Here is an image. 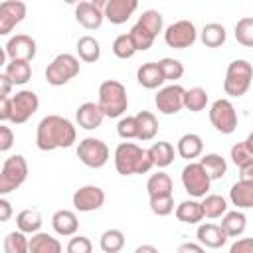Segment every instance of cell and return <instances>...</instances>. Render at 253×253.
Returning <instances> with one entry per match:
<instances>
[{
  "label": "cell",
  "mask_w": 253,
  "mask_h": 253,
  "mask_svg": "<svg viewBox=\"0 0 253 253\" xmlns=\"http://www.w3.org/2000/svg\"><path fill=\"white\" fill-rule=\"evenodd\" d=\"M160 65V71H162V77L164 81H172L176 83L182 75H184V63L180 59H174V57H162L158 61Z\"/></svg>",
  "instance_id": "60d3db41"
},
{
  "label": "cell",
  "mask_w": 253,
  "mask_h": 253,
  "mask_svg": "<svg viewBox=\"0 0 253 253\" xmlns=\"http://www.w3.org/2000/svg\"><path fill=\"white\" fill-rule=\"evenodd\" d=\"M229 253H253V239L251 237H241L231 243Z\"/></svg>",
  "instance_id": "681fc988"
},
{
  "label": "cell",
  "mask_w": 253,
  "mask_h": 253,
  "mask_svg": "<svg viewBox=\"0 0 253 253\" xmlns=\"http://www.w3.org/2000/svg\"><path fill=\"white\" fill-rule=\"evenodd\" d=\"M206 105H208V91L204 87H192L184 91V109L192 113H200L206 109Z\"/></svg>",
  "instance_id": "74e56055"
},
{
  "label": "cell",
  "mask_w": 253,
  "mask_h": 253,
  "mask_svg": "<svg viewBox=\"0 0 253 253\" xmlns=\"http://www.w3.org/2000/svg\"><path fill=\"white\" fill-rule=\"evenodd\" d=\"M117 132L125 140L136 138V121H134V117H128V115L126 117H121L119 123H117Z\"/></svg>",
  "instance_id": "bcb514c9"
},
{
  "label": "cell",
  "mask_w": 253,
  "mask_h": 253,
  "mask_svg": "<svg viewBox=\"0 0 253 253\" xmlns=\"http://www.w3.org/2000/svg\"><path fill=\"white\" fill-rule=\"evenodd\" d=\"M200 40H202V43H204L206 47H219V45L225 43V40H227V32H225V28H223L221 24H217V22H210V24H206V26L202 28V32H200Z\"/></svg>",
  "instance_id": "1f68e13d"
},
{
  "label": "cell",
  "mask_w": 253,
  "mask_h": 253,
  "mask_svg": "<svg viewBox=\"0 0 253 253\" xmlns=\"http://www.w3.org/2000/svg\"><path fill=\"white\" fill-rule=\"evenodd\" d=\"M79 57H75L73 53H59L51 59V63H47L45 67V81L53 87H61L65 83H69L73 77L79 75Z\"/></svg>",
  "instance_id": "8992f818"
},
{
  "label": "cell",
  "mask_w": 253,
  "mask_h": 253,
  "mask_svg": "<svg viewBox=\"0 0 253 253\" xmlns=\"http://www.w3.org/2000/svg\"><path fill=\"white\" fill-rule=\"evenodd\" d=\"M97 105L101 107L103 115L109 119H119L125 115L128 109V97H126V87L117 81V79H107L99 85V101Z\"/></svg>",
  "instance_id": "3957f363"
},
{
  "label": "cell",
  "mask_w": 253,
  "mask_h": 253,
  "mask_svg": "<svg viewBox=\"0 0 253 253\" xmlns=\"http://www.w3.org/2000/svg\"><path fill=\"white\" fill-rule=\"evenodd\" d=\"M184 87L178 83H170L166 87H160L156 97H154V105L162 115H176L184 109Z\"/></svg>",
  "instance_id": "7c38bea8"
},
{
  "label": "cell",
  "mask_w": 253,
  "mask_h": 253,
  "mask_svg": "<svg viewBox=\"0 0 253 253\" xmlns=\"http://www.w3.org/2000/svg\"><path fill=\"white\" fill-rule=\"evenodd\" d=\"M67 253H93V243L85 235H73L65 247Z\"/></svg>",
  "instance_id": "7dc6e473"
},
{
  "label": "cell",
  "mask_w": 253,
  "mask_h": 253,
  "mask_svg": "<svg viewBox=\"0 0 253 253\" xmlns=\"http://www.w3.org/2000/svg\"><path fill=\"white\" fill-rule=\"evenodd\" d=\"M28 253H61V243L57 237L43 233V231H38L30 237Z\"/></svg>",
  "instance_id": "cb8c5ba5"
},
{
  "label": "cell",
  "mask_w": 253,
  "mask_h": 253,
  "mask_svg": "<svg viewBox=\"0 0 253 253\" xmlns=\"http://www.w3.org/2000/svg\"><path fill=\"white\" fill-rule=\"evenodd\" d=\"M140 28H144L148 34H152L154 38L164 30V20H162V14L158 10H144L140 16H138V22H136Z\"/></svg>",
  "instance_id": "f35d334b"
},
{
  "label": "cell",
  "mask_w": 253,
  "mask_h": 253,
  "mask_svg": "<svg viewBox=\"0 0 253 253\" xmlns=\"http://www.w3.org/2000/svg\"><path fill=\"white\" fill-rule=\"evenodd\" d=\"M229 200L237 210H249L253 208V182H243L237 180L229 188Z\"/></svg>",
  "instance_id": "603a6c76"
},
{
  "label": "cell",
  "mask_w": 253,
  "mask_h": 253,
  "mask_svg": "<svg viewBox=\"0 0 253 253\" xmlns=\"http://www.w3.org/2000/svg\"><path fill=\"white\" fill-rule=\"evenodd\" d=\"M219 227L223 229V233H225L227 237H239V235L245 231V227H247V217H245V213L239 211V210H235V211H225V213L221 215Z\"/></svg>",
  "instance_id": "f1b7e54d"
},
{
  "label": "cell",
  "mask_w": 253,
  "mask_h": 253,
  "mask_svg": "<svg viewBox=\"0 0 253 253\" xmlns=\"http://www.w3.org/2000/svg\"><path fill=\"white\" fill-rule=\"evenodd\" d=\"M196 40H198V30L190 20H178L164 30V42L168 47H174V49L192 47Z\"/></svg>",
  "instance_id": "30bf717a"
},
{
  "label": "cell",
  "mask_w": 253,
  "mask_h": 253,
  "mask_svg": "<svg viewBox=\"0 0 253 253\" xmlns=\"http://www.w3.org/2000/svg\"><path fill=\"white\" fill-rule=\"evenodd\" d=\"M196 237L202 247H210V249H219L227 241V235L217 223H200L196 229Z\"/></svg>",
  "instance_id": "ac0fdd59"
},
{
  "label": "cell",
  "mask_w": 253,
  "mask_h": 253,
  "mask_svg": "<svg viewBox=\"0 0 253 253\" xmlns=\"http://www.w3.org/2000/svg\"><path fill=\"white\" fill-rule=\"evenodd\" d=\"M148 158L152 162V168H166L174 162V146L168 142V140H158L154 142L148 150Z\"/></svg>",
  "instance_id": "d4e9b609"
},
{
  "label": "cell",
  "mask_w": 253,
  "mask_h": 253,
  "mask_svg": "<svg viewBox=\"0 0 253 253\" xmlns=\"http://www.w3.org/2000/svg\"><path fill=\"white\" fill-rule=\"evenodd\" d=\"M229 158L237 168L253 164V134H249L241 142H235L229 150Z\"/></svg>",
  "instance_id": "4dcf8cb0"
},
{
  "label": "cell",
  "mask_w": 253,
  "mask_h": 253,
  "mask_svg": "<svg viewBox=\"0 0 253 253\" xmlns=\"http://www.w3.org/2000/svg\"><path fill=\"white\" fill-rule=\"evenodd\" d=\"M150 210L154 215L164 217L170 215L174 211V196L172 194H164V196H152L150 198Z\"/></svg>",
  "instance_id": "f6af8a7d"
},
{
  "label": "cell",
  "mask_w": 253,
  "mask_h": 253,
  "mask_svg": "<svg viewBox=\"0 0 253 253\" xmlns=\"http://www.w3.org/2000/svg\"><path fill=\"white\" fill-rule=\"evenodd\" d=\"M28 243H30V237L18 229L6 233L4 237V253H28Z\"/></svg>",
  "instance_id": "ab89813d"
},
{
  "label": "cell",
  "mask_w": 253,
  "mask_h": 253,
  "mask_svg": "<svg viewBox=\"0 0 253 253\" xmlns=\"http://www.w3.org/2000/svg\"><path fill=\"white\" fill-rule=\"evenodd\" d=\"M28 160L22 154H12L0 168V196H8L28 180Z\"/></svg>",
  "instance_id": "5b68a950"
},
{
  "label": "cell",
  "mask_w": 253,
  "mask_h": 253,
  "mask_svg": "<svg viewBox=\"0 0 253 253\" xmlns=\"http://www.w3.org/2000/svg\"><path fill=\"white\" fill-rule=\"evenodd\" d=\"M172 188H174L172 178H170L166 172H162V170H158L156 174H152V176L146 180V192H148V198H152V196L172 194Z\"/></svg>",
  "instance_id": "d590c367"
},
{
  "label": "cell",
  "mask_w": 253,
  "mask_h": 253,
  "mask_svg": "<svg viewBox=\"0 0 253 253\" xmlns=\"http://www.w3.org/2000/svg\"><path fill=\"white\" fill-rule=\"evenodd\" d=\"M125 233L121 229H107L101 233V239H99V247L103 253H119L123 247H125Z\"/></svg>",
  "instance_id": "8d00e7d4"
},
{
  "label": "cell",
  "mask_w": 253,
  "mask_h": 253,
  "mask_svg": "<svg viewBox=\"0 0 253 253\" xmlns=\"http://www.w3.org/2000/svg\"><path fill=\"white\" fill-rule=\"evenodd\" d=\"M77 55L85 63H95L101 57V43L93 36H81L77 40Z\"/></svg>",
  "instance_id": "d6a6232c"
},
{
  "label": "cell",
  "mask_w": 253,
  "mask_h": 253,
  "mask_svg": "<svg viewBox=\"0 0 253 253\" xmlns=\"http://www.w3.org/2000/svg\"><path fill=\"white\" fill-rule=\"evenodd\" d=\"M12 144H14V132H12V128L10 126H4L0 123V152L10 150Z\"/></svg>",
  "instance_id": "c3c4849f"
},
{
  "label": "cell",
  "mask_w": 253,
  "mask_h": 253,
  "mask_svg": "<svg viewBox=\"0 0 253 253\" xmlns=\"http://www.w3.org/2000/svg\"><path fill=\"white\" fill-rule=\"evenodd\" d=\"M138 8L136 0H107L105 8H103V18H107L111 24H125L134 10Z\"/></svg>",
  "instance_id": "2e32d148"
},
{
  "label": "cell",
  "mask_w": 253,
  "mask_h": 253,
  "mask_svg": "<svg viewBox=\"0 0 253 253\" xmlns=\"http://www.w3.org/2000/svg\"><path fill=\"white\" fill-rule=\"evenodd\" d=\"M42 223H43L42 213H40L38 210H32V208L22 210V211H18V215H16V227H18V231H22V233H26V235L38 233V231L42 229Z\"/></svg>",
  "instance_id": "83f0119b"
},
{
  "label": "cell",
  "mask_w": 253,
  "mask_h": 253,
  "mask_svg": "<svg viewBox=\"0 0 253 253\" xmlns=\"http://www.w3.org/2000/svg\"><path fill=\"white\" fill-rule=\"evenodd\" d=\"M12 89H14L12 81H10L4 73H0V97H8V95L12 93Z\"/></svg>",
  "instance_id": "db71d44e"
},
{
  "label": "cell",
  "mask_w": 253,
  "mask_h": 253,
  "mask_svg": "<svg viewBox=\"0 0 253 253\" xmlns=\"http://www.w3.org/2000/svg\"><path fill=\"white\" fill-rule=\"evenodd\" d=\"M26 12L28 8L22 0L0 2V36H8L20 22H24Z\"/></svg>",
  "instance_id": "9a60e30c"
},
{
  "label": "cell",
  "mask_w": 253,
  "mask_h": 253,
  "mask_svg": "<svg viewBox=\"0 0 253 253\" xmlns=\"http://www.w3.org/2000/svg\"><path fill=\"white\" fill-rule=\"evenodd\" d=\"M136 81L144 87V89H158L164 83L162 71L158 61H146L136 69Z\"/></svg>",
  "instance_id": "44dd1931"
},
{
  "label": "cell",
  "mask_w": 253,
  "mask_h": 253,
  "mask_svg": "<svg viewBox=\"0 0 253 253\" xmlns=\"http://www.w3.org/2000/svg\"><path fill=\"white\" fill-rule=\"evenodd\" d=\"M176 152H178L182 158H186V160L192 162L194 158H198V156L204 152V140H202V136L196 134V132H186V134H182V136L178 138Z\"/></svg>",
  "instance_id": "7402d4cb"
},
{
  "label": "cell",
  "mask_w": 253,
  "mask_h": 253,
  "mask_svg": "<svg viewBox=\"0 0 253 253\" xmlns=\"http://www.w3.org/2000/svg\"><path fill=\"white\" fill-rule=\"evenodd\" d=\"M51 227L61 237H73L77 233V229H79L77 213L71 211V210H57L51 215Z\"/></svg>",
  "instance_id": "ffe728a7"
},
{
  "label": "cell",
  "mask_w": 253,
  "mask_h": 253,
  "mask_svg": "<svg viewBox=\"0 0 253 253\" xmlns=\"http://www.w3.org/2000/svg\"><path fill=\"white\" fill-rule=\"evenodd\" d=\"M174 213L178 217V221L182 223H200L204 219V211H202V204L198 200H184L174 208Z\"/></svg>",
  "instance_id": "4316f807"
},
{
  "label": "cell",
  "mask_w": 253,
  "mask_h": 253,
  "mask_svg": "<svg viewBox=\"0 0 253 253\" xmlns=\"http://www.w3.org/2000/svg\"><path fill=\"white\" fill-rule=\"evenodd\" d=\"M134 121H136V138L146 142V140H152L158 132V121L156 117L150 113V111H140L134 115Z\"/></svg>",
  "instance_id": "484cf974"
},
{
  "label": "cell",
  "mask_w": 253,
  "mask_h": 253,
  "mask_svg": "<svg viewBox=\"0 0 253 253\" xmlns=\"http://www.w3.org/2000/svg\"><path fill=\"white\" fill-rule=\"evenodd\" d=\"M111 49H113V53H115L119 59H130V57L136 53L134 43H132V40H130L128 34H121V36H117V38L113 40Z\"/></svg>",
  "instance_id": "b9f144b4"
},
{
  "label": "cell",
  "mask_w": 253,
  "mask_h": 253,
  "mask_svg": "<svg viewBox=\"0 0 253 253\" xmlns=\"http://www.w3.org/2000/svg\"><path fill=\"white\" fill-rule=\"evenodd\" d=\"M75 121H77V125H79L81 128H85V130H95V128H99V126L103 125L105 115H103V111H101V107H99L97 103L87 101V103H81V105L77 107V111H75Z\"/></svg>",
  "instance_id": "e0dca14e"
},
{
  "label": "cell",
  "mask_w": 253,
  "mask_h": 253,
  "mask_svg": "<svg viewBox=\"0 0 253 253\" xmlns=\"http://www.w3.org/2000/svg\"><path fill=\"white\" fill-rule=\"evenodd\" d=\"M176 253H206V247H202L200 243H192V241H184L178 245Z\"/></svg>",
  "instance_id": "816d5d0a"
},
{
  "label": "cell",
  "mask_w": 253,
  "mask_h": 253,
  "mask_svg": "<svg viewBox=\"0 0 253 253\" xmlns=\"http://www.w3.org/2000/svg\"><path fill=\"white\" fill-rule=\"evenodd\" d=\"M4 75L12 81V85H26L32 79V65L28 61H8Z\"/></svg>",
  "instance_id": "836d02e7"
},
{
  "label": "cell",
  "mask_w": 253,
  "mask_h": 253,
  "mask_svg": "<svg viewBox=\"0 0 253 253\" xmlns=\"http://www.w3.org/2000/svg\"><path fill=\"white\" fill-rule=\"evenodd\" d=\"M71 202H73V208L77 211H83V213L95 211V210L103 208V204H105V192H103V188H99L95 184H87V186H81L79 190L73 192Z\"/></svg>",
  "instance_id": "5bb4252c"
},
{
  "label": "cell",
  "mask_w": 253,
  "mask_h": 253,
  "mask_svg": "<svg viewBox=\"0 0 253 253\" xmlns=\"http://www.w3.org/2000/svg\"><path fill=\"white\" fill-rule=\"evenodd\" d=\"M40 109V97L32 89H22L10 97V123L24 125Z\"/></svg>",
  "instance_id": "ba28073f"
},
{
  "label": "cell",
  "mask_w": 253,
  "mask_h": 253,
  "mask_svg": "<svg viewBox=\"0 0 253 253\" xmlns=\"http://www.w3.org/2000/svg\"><path fill=\"white\" fill-rule=\"evenodd\" d=\"M134 253H160V251L154 245H150V243H142V245H138L134 249Z\"/></svg>",
  "instance_id": "9f6ffc18"
},
{
  "label": "cell",
  "mask_w": 253,
  "mask_h": 253,
  "mask_svg": "<svg viewBox=\"0 0 253 253\" xmlns=\"http://www.w3.org/2000/svg\"><path fill=\"white\" fill-rule=\"evenodd\" d=\"M180 180H182L184 190H186L192 198H204V196L210 192L211 180L208 178V174L204 172V168L200 166V162H188V164L182 168Z\"/></svg>",
  "instance_id": "8fae6325"
},
{
  "label": "cell",
  "mask_w": 253,
  "mask_h": 253,
  "mask_svg": "<svg viewBox=\"0 0 253 253\" xmlns=\"http://www.w3.org/2000/svg\"><path fill=\"white\" fill-rule=\"evenodd\" d=\"M77 138L73 123L61 115H47L38 123L36 128V146L43 152L57 148H69Z\"/></svg>",
  "instance_id": "6da1fadb"
},
{
  "label": "cell",
  "mask_w": 253,
  "mask_h": 253,
  "mask_svg": "<svg viewBox=\"0 0 253 253\" xmlns=\"http://www.w3.org/2000/svg\"><path fill=\"white\" fill-rule=\"evenodd\" d=\"M115 170L121 176H132V174H146L152 168V162L148 158V152L138 146L136 142H121L115 148Z\"/></svg>",
  "instance_id": "7a4b0ae2"
},
{
  "label": "cell",
  "mask_w": 253,
  "mask_h": 253,
  "mask_svg": "<svg viewBox=\"0 0 253 253\" xmlns=\"http://www.w3.org/2000/svg\"><path fill=\"white\" fill-rule=\"evenodd\" d=\"M251 79H253V67L247 59H233L227 69H225V77H223V91L229 97H243L249 87H251Z\"/></svg>",
  "instance_id": "277c9868"
},
{
  "label": "cell",
  "mask_w": 253,
  "mask_h": 253,
  "mask_svg": "<svg viewBox=\"0 0 253 253\" xmlns=\"http://www.w3.org/2000/svg\"><path fill=\"white\" fill-rule=\"evenodd\" d=\"M128 36H130V40H132L136 51H146V49H150L152 43H154V36L148 34V32H146L144 28H140L138 24H134V26L130 28Z\"/></svg>",
  "instance_id": "ee69618b"
},
{
  "label": "cell",
  "mask_w": 253,
  "mask_h": 253,
  "mask_svg": "<svg viewBox=\"0 0 253 253\" xmlns=\"http://www.w3.org/2000/svg\"><path fill=\"white\" fill-rule=\"evenodd\" d=\"M10 121V97H0V123Z\"/></svg>",
  "instance_id": "f5cc1de1"
},
{
  "label": "cell",
  "mask_w": 253,
  "mask_h": 253,
  "mask_svg": "<svg viewBox=\"0 0 253 253\" xmlns=\"http://www.w3.org/2000/svg\"><path fill=\"white\" fill-rule=\"evenodd\" d=\"M200 166L204 168V172L208 174L210 180H219L225 176L227 172V162L221 154H215V152H210V154H204L202 160H200Z\"/></svg>",
  "instance_id": "f546056e"
},
{
  "label": "cell",
  "mask_w": 253,
  "mask_h": 253,
  "mask_svg": "<svg viewBox=\"0 0 253 253\" xmlns=\"http://www.w3.org/2000/svg\"><path fill=\"white\" fill-rule=\"evenodd\" d=\"M200 204H202L204 217H210V219H217L227 211V200L219 194H206Z\"/></svg>",
  "instance_id": "e575fe53"
},
{
  "label": "cell",
  "mask_w": 253,
  "mask_h": 253,
  "mask_svg": "<svg viewBox=\"0 0 253 253\" xmlns=\"http://www.w3.org/2000/svg\"><path fill=\"white\" fill-rule=\"evenodd\" d=\"M75 20L85 28V30H97L103 24V10L97 8L93 2H79L75 6Z\"/></svg>",
  "instance_id": "d6986e66"
},
{
  "label": "cell",
  "mask_w": 253,
  "mask_h": 253,
  "mask_svg": "<svg viewBox=\"0 0 253 253\" xmlns=\"http://www.w3.org/2000/svg\"><path fill=\"white\" fill-rule=\"evenodd\" d=\"M12 215H14V208H12V204H10L4 196H0V223L8 221Z\"/></svg>",
  "instance_id": "f907efd6"
},
{
  "label": "cell",
  "mask_w": 253,
  "mask_h": 253,
  "mask_svg": "<svg viewBox=\"0 0 253 253\" xmlns=\"http://www.w3.org/2000/svg\"><path fill=\"white\" fill-rule=\"evenodd\" d=\"M6 59H8L6 49H4V47H0V67H6Z\"/></svg>",
  "instance_id": "6f0895ef"
},
{
  "label": "cell",
  "mask_w": 253,
  "mask_h": 253,
  "mask_svg": "<svg viewBox=\"0 0 253 253\" xmlns=\"http://www.w3.org/2000/svg\"><path fill=\"white\" fill-rule=\"evenodd\" d=\"M239 180L253 182V164H247V166H241L239 168Z\"/></svg>",
  "instance_id": "11a10c76"
},
{
  "label": "cell",
  "mask_w": 253,
  "mask_h": 253,
  "mask_svg": "<svg viewBox=\"0 0 253 253\" xmlns=\"http://www.w3.org/2000/svg\"><path fill=\"white\" fill-rule=\"evenodd\" d=\"M111 150L107 142L95 136H85L77 144V158L87 166V168H103L109 162Z\"/></svg>",
  "instance_id": "52a82bcc"
},
{
  "label": "cell",
  "mask_w": 253,
  "mask_h": 253,
  "mask_svg": "<svg viewBox=\"0 0 253 253\" xmlns=\"http://www.w3.org/2000/svg\"><path fill=\"white\" fill-rule=\"evenodd\" d=\"M4 49H6V55L10 57V61H28L30 63L36 57L38 43L28 34H16L8 40Z\"/></svg>",
  "instance_id": "4fadbf2b"
},
{
  "label": "cell",
  "mask_w": 253,
  "mask_h": 253,
  "mask_svg": "<svg viewBox=\"0 0 253 253\" xmlns=\"http://www.w3.org/2000/svg\"><path fill=\"white\" fill-rule=\"evenodd\" d=\"M235 40L245 47L253 45V18L251 16H245V18L237 20V24H235Z\"/></svg>",
  "instance_id": "7bdbcfd3"
},
{
  "label": "cell",
  "mask_w": 253,
  "mask_h": 253,
  "mask_svg": "<svg viewBox=\"0 0 253 253\" xmlns=\"http://www.w3.org/2000/svg\"><path fill=\"white\" fill-rule=\"evenodd\" d=\"M211 126L221 134H231L237 128V111L229 99H215L208 111Z\"/></svg>",
  "instance_id": "9c48e42d"
}]
</instances>
